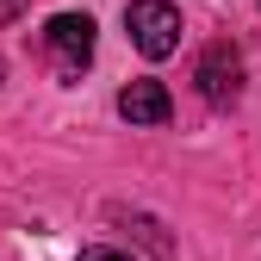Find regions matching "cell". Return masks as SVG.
<instances>
[{"label":"cell","mask_w":261,"mask_h":261,"mask_svg":"<svg viewBox=\"0 0 261 261\" xmlns=\"http://www.w3.org/2000/svg\"><path fill=\"white\" fill-rule=\"evenodd\" d=\"M124 31H130V44H137V56L162 62V56L180 50V7L174 0H130L124 7Z\"/></svg>","instance_id":"cell-1"},{"label":"cell","mask_w":261,"mask_h":261,"mask_svg":"<svg viewBox=\"0 0 261 261\" xmlns=\"http://www.w3.org/2000/svg\"><path fill=\"white\" fill-rule=\"evenodd\" d=\"M44 56H50L56 81H81L87 62H93V19L87 13H56L44 25Z\"/></svg>","instance_id":"cell-2"},{"label":"cell","mask_w":261,"mask_h":261,"mask_svg":"<svg viewBox=\"0 0 261 261\" xmlns=\"http://www.w3.org/2000/svg\"><path fill=\"white\" fill-rule=\"evenodd\" d=\"M193 81H199V93H205L212 106H230L237 93H243V56H237V44H205Z\"/></svg>","instance_id":"cell-3"},{"label":"cell","mask_w":261,"mask_h":261,"mask_svg":"<svg viewBox=\"0 0 261 261\" xmlns=\"http://www.w3.org/2000/svg\"><path fill=\"white\" fill-rule=\"evenodd\" d=\"M118 112H124L130 124H168L174 100H168L162 81H124V87H118Z\"/></svg>","instance_id":"cell-4"},{"label":"cell","mask_w":261,"mask_h":261,"mask_svg":"<svg viewBox=\"0 0 261 261\" xmlns=\"http://www.w3.org/2000/svg\"><path fill=\"white\" fill-rule=\"evenodd\" d=\"M75 261H130V255H118V249H81Z\"/></svg>","instance_id":"cell-5"}]
</instances>
